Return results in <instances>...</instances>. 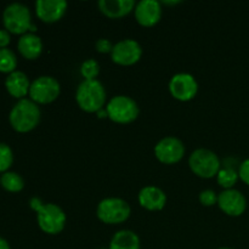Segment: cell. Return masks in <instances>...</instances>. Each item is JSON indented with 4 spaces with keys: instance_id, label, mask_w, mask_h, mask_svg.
<instances>
[{
    "instance_id": "44dd1931",
    "label": "cell",
    "mask_w": 249,
    "mask_h": 249,
    "mask_svg": "<svg viewBox=\"0 0 249 249\" xmlns=\"http://www.w3.org/2000/svg\"><path fill=\"white\" fill-rule=\"evenodd\" d=\"M240 177H238V172H236L235 169L230 167H225L223 169L219 170L218 175H216V180H218V184L221 187H224L225 190L233 189V186L236 185V182L238 181Z\"/></svg>"
},
{
    "instance_id": "7c38bea8",
    "label": "cell",
    "mask_w": 249,
    "mask_h": 249,
    "mask_svg": "<svg viewBox=\"0 0 249 249\" xmlns=\"http://www.w3.org/2000/svg\"><path fill=\"white\" fill-rule=\"evenodd\" d=\"M218 206L228 215L240 216L246 212L247 199L238 190H224L218 195Z\"/></svg>"
},
{
    "instance_id": "4fadbf2b",
    "label": "cell",
    "mask_w": 249,
    "mask_h": 249,
    "mask_svg": "<svg viewBox=\"0 0 249 249\" xmlns=\"http://www.w3.org/2000/svg\"><path fill=\"white\" fill-rule=\"evenodd\" d=\"M67 6L65 0H38L36 2V12L43 22L53 23L65 16Z\"/></svg>"
},
{
    "instance_id": "ac0fdd59",
    "label": "cell",
    "mask_w": 249,
    "mask_h": 249,
    "mask_svg": "<svg viewBox=\"0 0 249 249\" xmlns=\"http://www.w3.org/2000/svg\"><path fill=\"white\" fill-rule=\"evenodd\" d=\"M18 51L27 60H36L43 51V43L38 36L33 33L23 34L18 39Z\"/></svg>"
},
{
    "instance_id": "4dcf8cb0",
    "label": "cell",
    "mask_w": 249,
    "mask_h": 249,
    "mask_svg": "<svg viewBox=\"0 0 249 249\" xmlns=\"http://www.w3.org/2000/svg\"><path fill=\"white\" fill-rule=\"evenodd\" d=\"M219 249H232V248H228V247H224V248H219Z\"/></svg>"
},
{
    "instance_id": "7a4b0ae2",
    "label": "cell",
    "mask_w": 249,
    "mask_h": 249,
    "mask_svg": "<svg viewBox=\"0 0 249 249\" xmlns=\"http://www.w3.org/2000/svg\"><path fill=\"white\" fill-rule=\"evenodd\" d=\"M75 100L83 111L97 113L106 104V90L97 79L84 80L78 87Z\"/></svg>"
},
{
    "instance_id": "e0dca14e",
    "label": "cell",
    "mask_w": 249,
    "mask_h": 249,
    "mask_svg": "<svg viewBox=\"0 0 249 249\" xmlns=\"http://www.w3.org/2000/svg\"><path fill=\"white\" fill-rule=\"evenodd\" d=\"M5 87L11 96L22 100L27 94H29L31 83H29L28 77L23 72L15 71L7 75L6 80H5Z\"/></svg>"
},
{
    "instance_id": "ffe728a7",
    "label": "cell",
    "mask_w": 249,
    "mask_h": 249,
    "mask_svg": "<svg viewBox=\"0 0 249 249\" xmlns=\"http://www.w3.org/2000/svg\"><path fill=\"white\" fill-rule=\"evenodd\" d=\"M0 184L9 192H19L24 186V181L21 175L14 172L4 173L0 178Z\"/></svg>"
},
{
    "instance_id": "2e32d148",
    "label": "cell",
    "mask_w": 249,
    "mask_h": 249,
    "mask_svg": "<svg viewBox=\"0 0 249 249\" xmlns=\"http://www.w3.org/2000/svg\"><path fill=\"white\" fill-rule=\"evenodd\" d=\"M134 0H100L99 9L108 18H122L135 7Z\"/></svg>"
},
{
    "instance_id": "52a82bcc",
    "label": "cell",
    "mask_w": 249,
    "mask_h": 249,
    "mask_svg": "<svg viewBox=\"0 0 249 249\" xmlns=\"http://www.w3.org/2000/svg\"><path fill=\"white\" fill-rule=\"evenodd\" d=\"M2 22L7 32L23 36L32 27L31 11L28 7L19 2L10 4L2 14Z\"/></svg>"
},
{
    "instance_id": "4316f807",
    "label": "cell",
    "mask_w": 249,
    "mask_h": 249,
    "mask_svg": "<svg viewBox=\"0 0 249 249\" xmlns=\"http://www.w3.org/2000/svg\"><path fill=\"white\" fill-rule=\"evenodd\" d=\"M238 177L245 184L249 185V158L241 163L240 168H238Z\"/></svg>"
},
{
    "instance_id": "d4e9b609",
    "label": "cell",
    "mask_w": 249,
    "mask_h": 249,
    "mask_svg": "<svg viewBox=\"0 0 249 249\" xmlns=\"http://www.w3.org/2000/svg\"><path fill=\"white\" fill-rule=\"evenodd\" d=\"M199 202L204 207H212L218 204V195L213 190H204L199 194Z\"/></svg>"
},
{
    "instance_id": "9c48e42d",
    "label": "cell",
    "mask_w": 249,
    "mask_h": 249,
    "mask_svg": "<svg viewBox=\"0 0 249 249\" xmlns=\"http://www.w3.org/2000/svg\"><path fill=\"white\" fill-rule=\"evenodd\" d=\"M169 91L174 99L186 102L194 99L198 91V84L190 73H178L169 82Z\"/></svg>"
},
{
    "instance_id": "3957f363",
    "label": "cell",
    "mask_w": 249,
    "mask_h": 249,
    "mask_svg": "<svg viewBox=\"0 0 249 249\" xmlns=\"http://www.w3.org/2000/svg\"><path fill=\"white\" fill-rule=\"evenodd\" d=\"M9 119L15 130L18 133H28L39 124L40 109L32 100L22 99L12 107Z\"/></svg>"
},
{
    "instance_id": "603a6c76",
    "label": "cell",
    "mask_w": 249,
    "mask_h": 249,
    "mask_svg": "<svg viewBox=\"0 0 249 249\" xmlns=\"http://www.w3.org/2000/svg\"><path fill=\"white\" fill-rule=\"evenodd\" d=\"M80 73H82L84 80H95L100 73V66L94 58L84 61L80 66Z\"/></svg>"
},
{
    "instance_id": "f1b7e54d",
    "label": "cell",
    "mask_w": 249,
    "mask_h": 249,
    "mask_svg": "<svg viewBox=\"0 0 249 249\" xmlns=\"http://www.w3.org/2000/svg\"><path fill=\"white\" fill-rule=\"evenodd\" d=\"M0 249H10V246L9 243H7V241L1 237H0Z\"/></svg>"
},
{
    "instance_id": "5b68a950",
    "label": "cell",
    "mask_w": 249,
    "mask_h": 249,
    "mask_svg": "<svg viewBox=\"0 0 249 249\" xmlns=\"http://www.w3.org/2000/svg\"><path fill=\"white\" fill-rule=\"evenodd\" d=\"M130 213L131 209L128 202L122 198H116V197L102 199L96 209V215L99 220L108 225L124 223L128 220Z\"/></svg>"
},
{
    "instance_id": "484cf974",
    "label": "cell",
    "mask_w": 249,
    "mask_h": 249,
    "mask_svg": "<svg viewBox=\"0 0 249 249\" xmlns=\"http://www.w3.org/2000/svg\"><path fill=\"white\" fill-rule=\"evenodd\" d=\"M95 48H96V50L101 53H112V50H113V45H112L111 41H109L108 39L105 38L99 39V40L96 41V44H95Z\"/></svg>"
},
{
    "instance_id": "8fae6325",
    "label": "cell",
    "mask_w": 249,
    "mask_h": 249,
    "mask_svg": "<svg viewBox=\"0 0 249 249\" xmlns=\"http://www.w3.org/2000/svg\"><path fill=\"white\" fill-rule=\"evenodd\" d=\"M142 56V49L138 41L133 39H124L113 45L111 58L119 66H133L139 62Z\"/></svg>"
},
{
    "instance_id": "9a60e30c",
    "label": "cell",
    "mask_w": 249,
    "mask_h": 249,
    "mask_svg": "<svg viewBox=\"0 0 249 249\" xmlns=\"http://www.w3.org/2000/svg\"><path fill=\"white\" fill-rule=\"evenodd\" d=\"M139 203L147 211H162L167 203V196L160 187L146 186L139 192Z\"/></svg>"
},
{
    "instance_id": "cb8c5ba5",
    "label": "cell",
    "mask_w": 249,
    "mask_h": 249,
    "mask_svg": "<svg viewBox=\"0 0 249 249\" xmlns=\"http://www.w3.org/2000/svg\"><path fill=\"white\" fill-rule=\"evenodd\" d=\"M14 162V153L10 146L0 142V173H6Z\"/></svg>"
},
{
    "instance_id": "83f0119b",
    "label": "cell",
    "mask_w": 249,
    "mask_h": 249,
    "mask_svg": "<svg viewBox=\"0 0 249 249\" xmlns=\"http://www.w3.org/2000/svg\"><path fill=\"white\" fill-rule=\"evenodd\" d=\"M10 43V34L5 29H0V49H5Z\"/></svg>"
},
{
    "instance_id": "ba28073f",
    "label": "cell",
    "mask_w": 249,
    "mask_h": 249,
    "mask_svg": "<svg viewBox=\"0 0 249 249\" xmlns=\"http://www.w3.org/2000/svg\"><path fill=\"white\" fill-rule=\"evenodd\" d=\"M61 91L60 83L53 77L43 75L34 80L29 88V96L36 104H51L58 97Z\"/></svg>"
},
{
    "instance_id": "5bb4252c",
    "label": "cell",
    "mask_w": 249,
    "mask_h": 249,
    "mask_svg": "<svg viewBox=\"0 0 249 249\" xmlns=\"http://www.w3.org/2000/svg\"><path fill=\"white\" fill-rule=\"evenodd\" d=\"M162 17V5L157 0H141L135 6V18L142 27H153Z\"/></svg>"
},
{
    "instance_id": "f546056e",
    "label": "cell",
    "mask_w": 249,
    "mask_h": 249,
    "mask_svg": "<svg viewBox=\"0 0 249 249\" xmlns=\"http://www.w3.org/2000/svg\"><path fill=\"white\" fill-rule=\"evenodd\" d=\"M163 4H165V5H177V4H180V1H163Z\"/></svg>"
},
{
    "instance_id": "30bf717a",
    "label": "cell",
    "mask_w": 249,
    "mask_h": 249,
    "mask_svg": "<svg viewBox=\"0 0 249 249\" xmlns=\"http://www.w3.org/2000/svg\"><path fill=\"white\" fill-rule=\"evenodd\" d=\"M156 158L164 164H175L185 155V146L181 140L174 136L162 139L155 147Z\"/></svg>"
},
{
    "instance_id": "277c9868",
    "label": "cell",
    "mask_w": 249,
    "mask_h": 249,
    "mask_svg": "<svg viewBox=\"0 0 249 249\" xmlns=\"http://www.w3.org/2000/svg\"><path fill=\"white\" fill-rule=\"evenodd\" d=\"M190 169L202 179H211L216 177L220 168V160L218 156L207 148H198L194 151L189 158Z\"/></svg>"
},
{
    "instance_id": "d6986e66",
    "label": "cell",
    "mask_w": 249,
    "mask_h": 249,
    "mask_svg": "<svg viewBox=\"0 0 249 249\" xmlns=\"http://www.w3.org/2000/svg\"><path fill=\"white\" fill-rule=\"evenodd\" d=\"M108 249H140V238L130 230H121L112 237Z\"/></svg>"
},
{
    "instance_id": "8992f818",
    "label": "cell",
    "mask_w": 249,
    "mask_h": 249,
    "mask_svg": "<svg viewBox=\"0 0 249 249\" xmlns=\"http://www.w3.org/2000/svg\"><path fill=\"white\" fill-rule=\"evenodd\" d=\"M107 116L118 124L133 123L139 116L138 104L131 97L118 95L112 97L106 106Z\"/></svg>"
},
{
    "instance_id": "6da1fadb",
    "label": "cell",
    "mask_w": 249,
    "mask_h": 249,
    "mask_svg": "<svg viewBox=\"0 0 249 249\" xmlns=\"http://www.w3.org/2000/svg\"><path fill=\"white\" fill-rule=\"evenodd\" d=\"M29 206L36 212L38 225L43 232L49 235L62 232L66 225V214L57 204L43 203L41 199L34 197L29 202Z\"/></svg>"
},
{
    "instance_id": "7402d4cb",
    "label": "cell",
    "mask_w": 249,
    "mask_h": 249,
    "mask_svg": "<svg viewBox=\"0 0 249 249\" xmlns=\"http://www.w3.org/2000/svg\"><path fill=\"white\" fill-rule=\"evenodd\" d=\"M17 66V58L10 49H0V72L12 73Z\"/></svg>"
}]
</instances>
